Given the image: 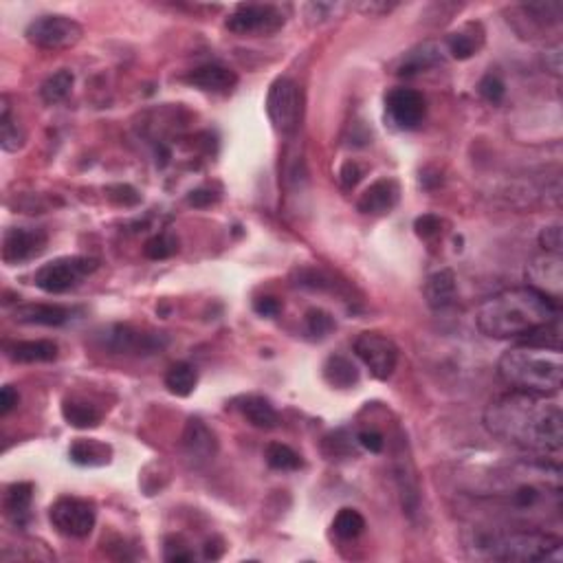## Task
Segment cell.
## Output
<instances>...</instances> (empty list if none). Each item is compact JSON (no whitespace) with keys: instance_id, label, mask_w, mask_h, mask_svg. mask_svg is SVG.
Returning <instances> with one entry per match:
<instances>
[{"instance_id":"6da1fadb","label":"cell","mask_w":563,"mask_h":563,"mask_svg":"<svg viewBox=\"0 0 563 563\" xmlns=\"http://www.w3.org/2000/svg\"><path fill=\"white\" fill-rule=\"evenodd\" d=\"M491 436L540 458H557L563 449L561 403L552 396L511 390L485 410Z\"/></svg>"},{"instance_id":"7a4b0ae2","label":"cell","mask_w":563,"mask_h":563,"mask_svg":"<svg viewBox=\"0 0 563 563\" xmlns=\"http://www.w3.org/2000/svg\"><path fill=\"white\" fill-rule=\"evenodd\" d=\"M482 500L493 502L506 517L537 528L541 522L559 520L561 515V469L555 462L524 460L504 467L493 476V486L482 493Z\"/></svg>"},{"instance_id":"3957f363","label":"cell","mask_w":563,"mask_h":563,"mask_svg":"<svg viewBox=\"0 0 563 563\" xmlns=\"http://www.w3.org/2000/svg\"><path fill=\"white\" fill-rule=\"evenodd\" d=\"M555 320H559V304L531 286L495 293L476 313L477 331L491 339H526Z\"/></svg>"},{"instance_id":"277c9868","label":"cell","mask_w":563,"mask_h":563,"mask_svg":"<svg viewBox=\"0 0 563 563\" xmlns=\"http://www.w3.org/2000/svg\"><path fill=\"white\" fill-rule=\"evenodd\" d=\"M497 372L511 390L555 396L563 386L561 348L524 339L500 357Z\"/></svg>"},{"instance_id":"5b68a950","label":"cell","mask_w":563,"mask_h":563,"mask_svg":"<svg viewBox=\"0 0 563 563\" xmlns=\"http://www.w3.org/2000/svg\"><path fill=\"white\" fill-rule=\"evenodd\" d=\"M561 546V537L524 526L477 528L469 541L476 557L506 563L559 561Z\"/></svg>"},{"instance_id":"8992f818","label":"cell","mask_w":563,"mask_h":563,"mask_svg":"<svg viewBox=\"0 0 563 563\" xmlns=\"http://www.w3.org/2000/svg\"><path fill=\"white\" fill-rule=\"evenodd\" d=\"M97 271V260L84 256H68V258H58L51 260L36 271V286L40 291L51 293V295H59V293H67L71 288H76L86 280L91 273Z\"/></svg>"},{"instance_id":"52a82bcc","label":"cell","mask_w":563,"mask_h":563,"mask_svg":"<svg viewBox=\"0 0 563 563\" xmlns=\"http://www.w3.org/2000/svg\"><path fill=\"white\" fill-rule=\"evenodd\" d=\"M84 27L76 18L62 16V14H47L29 23L24 38L38 49L47 51H59V49H71L82 40Z\"/></svg>"},{"instance_id":"ba28073f","label":"cell","mask_w":563,"mask_h":563,"mask_svg":"<svg viewBox=\"0 0 563 563\" xmlns=\"http://www.w3.org/2000/svg\"><path fill=\"white\" fill-rule=\"evenodd\" d=\"M267 114L277 132L291 134L302 119V93L291 77H277L267 95Z\"/></svg>"},{"instance_id":"9c48e42d","label":"cell","mask_w":563,"mask_h":563,"mask_svg":"<svg viewBox=\"0 0 563 563\" xmlns=\"http://www.w3.org/2000/svg\"><path fill=\"white\" fill-rule=\"evenodd\" d=\"M49 520L59 535L84 540L93 532L97 511H95L93 502L82 500V497H59L49 508Z\"/></svg>"},{"instance_id":"30bf717a","label":"cell","mask_w":563,"mask_h":563,"mask_svg":"<svg viewBox=\"0 0 563 563\" xmlns=\"http://www.w3.org/2000/svg\"><path fill=\"white\" fill-rule=\"evenodd\" d=\"M284 23L286 18L276 5L247 3L233 9L232 16L227 18V29L238 36H271L280 32Z\"/></svg>"},{"instance_id":"8fae6325","label":"cell","mask_w":563,"mask_h":563,"mask_svg":"<svg viewBox=\"0 0 563 563\" xmlns=\"http://www.w3.org/2000/svg\"><path fill=\"white\" fill-rule=\"evenodd\" d=\"M355 352L361 359L363 366L372 372V377H377L378 381H387L396 370L398 363V348L395 346L392 339L386 335H378V332H363L357 337L355 341Z\"/></svg>"},{"instance_id":"7c38bea8","label":"cell","mask_w":563,"mask_h":563,"mask_svg":"<svg viewBox=\"0 0 563 563\" xmlns=\"http://www.w3.org/2000/svg\"><path fill=\"white\" fill-rule=\"evenodd\" d=\"M47 242L49 236L42 229L9 227L3 236V262L14 267V264L33 260V258L42 256Z\"/></svg>"},{"instance_id":"4fadbf2b","label":"cell","mask_w":563,"mask_h":563,"mask_svg":"<svg viewBox=\"0 0 563 563\" xmlns=\"http://www.w3.org/2000/svg\"><path fill=\"white\" fill-rule=\"evenodd\" d=\"M528 286L559 304L563 291V260L559 253H544L528 264Z\"/></svg>"},{"instance_id":"5bb4252c","label":"cell","mask_w":563,"mask_h":563,"mask_svg":"<svg viewBox=\"0 0 563 563\" xmlns=\"http://www.w3.org/2000/svg\"><path fill=\"white\" fill-rule=\"evenodd\" d=\"M386 108L387 114L392 117V122H395L396 126L405 128V131L421 126V122L425 119L427 113L425 97L418 91H413V88H395V91L387 93Z\"/></svg>"},{"instance_id":"9a60e30c","label":"cell","mask_w":563,"mask_h":563,"mask_svg":"<svg viewBox=\"0 0 563 563\" xmlns=\"http://www.w3.org/2000/svg\"><path fill=\"white\" fill-rule=\"evenodd\" d=\"M99 341H102L104 348L108 350L117 352V355H150V352L161 348L163 343L159 341L157 337L152 335H143V332L132 331L131 326H111L99 335Z\"/></svg>"},{"instance_id":"2e32d148","label":"cell","mask_w":563,"mask_h":563,"mask_svg":"<svg viewBox=\"0 0 563 563\" xmlns=\"http://www.w3.org/2000/svg\"><path fill=\"white\" fill-rule=\"evenodd\" d=\"M183 449L189 460L203 465V462L213 460V456L218 453V440L205 422L198 418H189L186 431H183Z\"/></svg>"},{"instance_id":"e0dca14e","label":"cell","mask_w":563,"mask_h":563,"mask_svg":"<svg viewBox=\"0 0 563 563\" xmlns=\"http://www.w3.org/2000/svg\"><path fill=\"white\" fill-rule=\"evenodd\" d=\"M398 198H401V187H398L395 178H378L361 194L357 207L363 213L383 216V213H390L396 207Z\"/></svg>"},{"instance_id":"ac0fdd59","label":"cell","mask_w":563,"mask_h":563,"mask_svg":"<svg viewBox=\"0 0 563 563\" xmlns=\"http://www.w3.org/2000/svg\"><path fill=\"white\" fill-rule=\"evenodd\" d=\"M14 320L29 326H62L71 320V311L58 304H23L14 311Z\"/></svg>"},{"instance_id":"d6986e66","label":"cell","mask_w":563,"mask_h":563,"mask_svg":"<svg viewBox=\"0 0 563 563\" xmlns=\"http://www.w3.org/2000/svg\"><path fill=\"white\" fill-rule=\"evenodd\" d=\"M187 82L194 88H201L207 93H227L238 84V76L232 68L221 67V64H205L198 67L187 76Z\"/></svg>"},{"instance_id":"ffe728a7","label":"cell","mask_w":563,"mask_h":563,"mask_svg":"<svg viewBox=\"0 0 563 563\" xmlns=\"http://www.w3.org/2000/svg\"><path fill=\"white\" fill-rule=\"evenodd\" d=\"M32 500H33V485L32 482H16L5 491L3 508L7 520L14 526L23 528L27 526L29 517H32Z\"/></svg>"},{"instance_id":"44dd1931","label":"cell","mask_w":563,"mask_h":563,"mask_svg":"<svg viewBox=\"0 0 563 563\" xmlns=\"http://www.w3.org/2000/svg\"><path fill=\"white\" fill-rule=\"evenodd\" d=\"M458 284L456 276L451 268H440V271L431 273L425 282V300L433 311H445L456 302Z\"/></svg>"},{"instance_id":"7402d4cb","label":"cell","mask_w":563,"mask_h":563,"mask_svg":"<svg viewBox=\"0 0 563 563\" xmlns=\"http://www.w3.org/2000/svg\"><path fill=\"white\" fill-rule=\"evenodd\" d=\"M485 47V29L480 23L462 24L458 32L447 38V51L456 59H469L477 56V51Z\"/></svg>"},{"instance_id":"603a6c76","label":"cell","mask_w":563,"mask_h":563,"mask_svg":"<svg viewBox=\"0 0 563 563\" xmlns=\"http://www.w3.org/2000/svg\"><path fill=\"white\" fill-rule=\"evenodd\" d=\"M7 357L14 363H49L58 359V346L49 339H36V341H16L5 348Z\"/></svg>"},{"instance_id":"cb8c5ba5","label":"cell","mask_w":563,"mask_h":563,"mask_svg":"<svg viewBox=\"0 0 563 563\" xmlns=\"http://www.w3.org/2000/svg\"><path fill=\"white\" fill-rule=\"evenodd\" d=\"M445 53H442V47L436 42H425L418 44L416 49H412L410 53H405L398 64V76H416V73L425 71V68L436 67V64L442 62Z\"/></svg>"},{"instance_id":"d4e9b609","label":"cell","mask_w":563,"mask_h":563,"mask_svg":"<svg viewBox=\"0 0 563 563\" xmlns=\"http://www.w3.org/2000/svg\"><path fill=\"white\" fill-rule=\"evenodd\" d=\"M68 456L79 467H104L111 462L113 449L111 445L95 438H77L68 449Z\"/></svg>"},{"instance_id":"484cf974","label":"cell","mask_w":563,"mask_h":563,"mask_svg":"<svg viewBox=\"0 0 563 563\" xmlns=\"http://www.w3.org/2000/svg\"><path fill=\"white\" fill-rule=\"evenodd\" d=\"M323 378H326L328 386L337 387V390H350L361 378V372L352 363V359L343 355H332L326 359L323 363Z\"/></svg>"},{"instance_id":"4316f807","label":"cell","mask_w":563,"mask_h":563,"mask_svg":"<svg viewBox=\"0 0 563 563\" xmlns=\"http://www.w3.org/2000/svg\"><path fill=\"white\" fill-rule=\"evenodd\" d=\"M242 413L253 427H258V430H276L277 422H280V416H277L276 407H273L271 403L262 396L244 398Z\"/></svg>"},{"instance_id":"83f0119b","label":"cell","mask_w":563,"mask_h":563,"mask_svg":"<svg viewBox=\"0 0 563 563\" xmlns=\"http://www.w3.org/2000/svg\"><path fill=\"white\" fill-rule=\"evenodd\" d=\"M198 372L189 363H174L166 375V387L174 396H189L196 390Z\"/></svg>"},{"instance_id":"f1b7e54d","label":"cell","mask_w":563,"mask_h":563,"mask_svg":"<svg viewBox=\"0 0 563 563\" xmlns=\"http://www.w3.org/2000/svg\"><path fill=\"white\" fill-rule=\"evenodd\" d=\"M62 416L76 430H91V427H97L99 421H102V413H99L97 407L79 401H64Z\"/></svg>"},{"instance_id":"f546056e","label":"cell","mask_w":563,"mask_h":563,"mask_svg":"<svg viewBox=\"0 0 563 563\" xmlns=\"http://www.w3.org/2000/svg\"><path fill=\"white\" fill-rule=\"evenodd\" d=\"M73 82H76L73 73L67 71V68H62V71L53 73L51 77L44 79L42 86H40V97H42L44 104H59L62 99L68 97V93H71V88H73Z\"/></svg>"},{"instance_id":"4dcf8cb0","label":"cell","mask_w":563,"mask_h":563,"mask_svg":"<svg viewBox=\"0 0 563 563\" xmlns=\"http://www.w3.org/2000/svg\"><path fill=\"white\" fill-rule=\"evenodd\" d=\"M332 531L339 540H357L366 531V520L355 508H341L332 520Z\"/></svg>"},{"instance_id":"1f68e13d","label":"cell","mask_w":563,"mask_h":563,"mask_svg":"<svg viewBox=\"0 0 563 563\" xmlns=\"http://www.w3.org/2000/svg\"><path fill=\"white\" fill-rule=\"evenodd\" d=\"M0 146L5 152H18L24 146V132L14 122L7 102H3V113H0Z\"/></svg>"},{"instance_id":"d6a6232c","label":"cell","mask_w":563,"mask_h":563,"mask_svg":"<svg viewBox=\"0 0 563 563\" xmlns=\"http://www.w3.org/2000/svg\"><path fill=\"white\" fill-rule=\"evenodd\" d=\"M267 462L271 469L277 471H297L304 465L300 453L293 451L288 445H282V442H271L267 447Z\"/></svg>"},{"instance_id":"836d02e7","label":"cell","mask_w":563,"mask_h":563,"mask_svg":"<svg viewBox=\"0 0 563 563\" xmlns=\"http://www.w3.org/2000/svg\"><path fill=\"white\" fill-rule=\"evenodd\" d=\"M143 251H146V258H150V260H168V258H172L178 251V241L169 236V233H159V236L146 242Z\"/></svg>"},{"instance_id":"e575fe53","label":"cell","mask_w":563,"mask_h":563,"mask_svg":"<svg viewBox=\"0 0 563 563\" xmlns=\"http://www.w3.org/2000/svg\"><path fill=\"white\" fill-rule=\"evenodd\" d=\"M306 326H308V332H311V335L326 337V335H331L332 331H335V320H332V317L328 315L326 311L313 308V311H308V315H306Z\"/></svg>"},{"instance_id":"d590c367","label":"cell","mask_w":563,"mask_h":563,"mask_svg":"<svg viewBox=\"0 0 563 563\" xmlns=\"http://www.w3.org/2000/svg\"><path fill=\"white\" fill-rule=\"evenodd\" d=\"M526 14L535 16L532 20H540L541 24H552V23H559L561 12H563V5L561 3H535V5H526L524 7Z\"/></svg>"},{"instance_id":"8d00e7d4","label":"cell","mask_w":563,"mask_h":563,"mask_svg":"<svg viewBox=\"0 0 563 563\" xmlns=\"http://www.w3.org/2000/svg\"><path fill=\"white\" fill-rule=\"evenodd\" d=\"M477 91H480V95L486 99V102L500 104L502 99H504L506 86H504V82H502L500 77L486 76V77H482V82H480V86H477Z\"/></svg>"},{"instance_id":"74e56055","label":"cell","mask_w":563,"mask_h":563,"mask_svg":"<svg viewBox=\"0 0 563 563\" xmlns=\"http://www.w3.org/2000/svg\"><path fill=\"white\" fill-rule=\"evenodd\" d=\"M540 244L544 247L546 253H559L563 251V238H561V225L555 222V225L544 227L540 233Z\"/></svg>"},{"instance_id":"f35d334b","label":"cell","mask_w":563,"mask_h":563,"mask_svg":"<svg viewBox=\"0 0 563 563\" xmlns=\"http://www.w3.org/2000/svg\"><path fill=\"white\" fill-rule=\"evenodd\" d=\"M106 196L111 198L113 203H117V205H123V207H131V205H137L139 201H141V196H139V192L131 186H113L106 189Z\"/></svg>"},{"instance_id":"ab89813d","label":"cell","mask_w":563,"mask_h":563,"mask_svg":"<svg viewBox=\"0 0 563 563\" xmlns=\"http://www.w3.org/2000/svg\"><path fill=\"white\" fill-rule=\"evenodd\" d=\"M413 229H416V233L421 238H433L438 232H440V218L433 216V213H425V216L416 218V222H413Z\"/></svg>"},{"instance_id":"60d3db41","label":"cell","mask_w":563,"mask_h":563,"mask_svg":"<svg viewBox=\"0 0 563 563\" xmlns=\"http://www.w3.org/2000/svg\"><path fill=\"white\" fill-rule=\"evenodd\" d=\"M363 177V168L359 166L357 161H348L343 163L341 172H339V181H341V186L346 189H352L357 186L359 181H361Z\"/></svg>"},{"instance_id":"b9f144b4","label":"cell","mask_w":563,"mask_h":563,"mask_svg":"<svg viewBox=\"0 0 563 563\" xmlns=\"http://www.w3.org/2000/svg\"><path fill=\"white\" fill-rule=\"evenodd\" d=\"M357 442L370 453H381L383 447H386V438L378 431H361L357 436Z\"/></svg>"},{"instance_id":"7bdbcfd3","label":"cell","mask_w":563,"mask_h":563,"mask_svg":"<svg viewBox=\"0 0 563 563\" xmlns=\"http://www.w3.org/2000/svg\"><path fill=\"white\" fill-rule=\"evenodd\" d=\"M218 194L212 187H198L187 196V203L194 207H209L218 201Z\"/></svg>"},{"instance_id":"ee69618b","label":"cell","mask_w":563,"mask_h":563,"mask_svg":"<svg viewBox=\"0 0 563 563\" xmlns=\"http://www.w3.org/2000/svg\"><path fill=\"white\" fill-rule=\"evenodd\" d=\"M253 308H256L258 315L276 317L282 311V302L277 297H260V300L253 304Z\"/></svg>"},{"instance_id":"f6af8a7d","label":"cell","mask_w":563,"mask_h":563,"mask_svg":"<svg viewBox=\"0 0 563 563\" xmlns=\"http://www.w3.org/2000/svg\"><path fill=\"white\" fill-rule=\"evenodd\" d=\"M18 405V392L12 386H5L0 390V416H7Z\"/></svg>"},{"instance_id":"bcb514c9","label":"cell","mask_w":563,"mask_h":563,"mask_svg":"<svg viewBox=\"0 0 563 563\" xmlns=\"http://www.w3.org/2000/svg\"><path fill=\"white\" fill-rule=\"evenodd\" d=\"M337 7L339 5H332V3H311V5H306V14H308V18L326 20L337 12Z\"/></svg>"},{"instance_id":"7dc6e473","label":"cell","mask_w":563,"mask_h":563,"mask_svg":"<svg viewBox=\"0 0 563 563\" xmlns=\"http://www.w3.org/2000/svg\"><path fill=\"white\" fill-rule=\"evenodd\" d=\"M166 559L174 563H183V561H194V552L187 550L186 546H172V541H168L166 546Z\"/></svg>"},{"instance_id":"c3c4849f","label":"cell","mask_w":563,"mask_h":563,"mask_svg":"<svg viewBox=\"0 0 563 563\" xmlns=\"http://www.w3.org/2000/svg\"><path fill=\"white\" fill-rule=\"evenodd\" d=\"M561 51H563L561 42L552 44L550 49H546V67L550 68L555 76H561Z\"/></svg>"}]
</instances>
